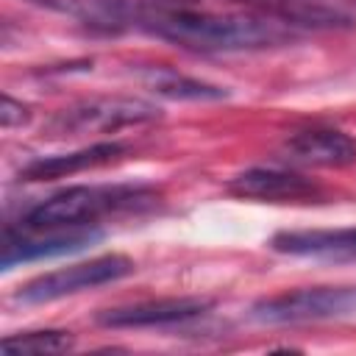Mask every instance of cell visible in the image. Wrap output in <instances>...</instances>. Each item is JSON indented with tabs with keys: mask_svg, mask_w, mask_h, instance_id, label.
Wrapping results in <instances>:
<instances>
[{
	"mask_svg": "<svg viewBox=\"0 0 356 356\" xmlns=\"http://www.w3.org/2000/svg\"><path fill=\"white\" fill-rule=\"evenodd\" d=\"M139 31L200 53L264 50L295 42L300 33L253 11L203 6L200 0H142Z\"/></svg>",
	"mask_w": 356,
	"mask_h": 356,
	"instance_id": "6da1fadb",
	"label": "cell"
},
{
	"mask_svg": "<svg viewBox=\"0 0 356 356\" xmlns=\"http://www.w3.org/2000/svg\"><path fill=\"white\" fill-rule=\"evenodd\" d=\"M159 117V108L139 97H95L61 108L47 122V136H83V134H114L128 125H142Z\"/></svg>",
	"mask_w": 356,
	"mask_h": 356,
	"instance_id": "277c9868",
	"label": "cell"
},
{
	"mask_svg": "<svg viewBox=\"0 0 356 356\" xmlns=\"http://www.w3.org/2000/svg\"><path fill=\"white\" fill-rule=\"evenodd\" d=\"M214 303L209 298H161V300H142L131 306L106 309L97 314V323L106 328H153V325H172L186 323L206 314Z\"/></svg>",
	"mask_w": 356,
	"mask_h": 356,
	"instance_id": "ba28073f",
	"label": "cell"
},
{
	"mask_svg": "<svg viewBox=\"0 0 356 356\" xmlns=\"http://www.w3.org/2000/svg\"><path fill=\"white\" fill-rule=\"evenodd\" d=\"M153 200H156V195L142 186H70L42 203H36L25 214L22 228L28 234L83 228L111 211L136 209V206H145Z\"/></svg>",
	"mask_w": 356,
	"mask_h": 356,
	"instance_id": "7a4b0ae2",
	"label": "cell"
},
{
	"mask_svg": "<svg viewBox=\"0 0 356 356\" xmlns=\"http://www.w3.org/2000/svg\"><path fill=\"white\" fill-rule=\"evenodd\" d=\"M228 192L259 203H309L323 195L314 181L281 167H250L228 181Z\"/></svg>",
	"mask_w": 356,
	"mask_h": 356,
	"instance_id": "52a82bcc",
	"label": "cell"
},
{
	"mask_svg": "<svg viewBox=\"0 0 356 356\" xmlns=\"http://www.w3.org/2000/svg\"><path fill=\"white\" fill-rule=\"evenodd\" d=\"M292 159L312 167H348L356 161V139L337 128H306L286 139Z\"/></svg>",
	"mask_w": 356,
	"mask_h": 356,
	"instance_id": "7c38bea8",
	"label": "cell"
},
{
	"mask_svg": "<svg viewBox=\"0 0 356 356\" xmlns=\"http://www.w3.org/2000/svg\"><path fill=\"white\" fill-rule=\"evenodd\" d=\"M261 17H270L298 33L309 31H350L353 14L331 0H220Z\"/></svg>",
	"mask_w": 356,
	"mask_h": 356,
	"instance_id": "8992f818",
	"label": "cell"
},
{
	"mask_svg": "<svg viewBox=\"0 0 356 356\" xmlns=\"http://www.w3.org/2000/svg\"><path fill=\"white\" fill-rule=\"evenodd\" d=\"M120 156H125V145L120 142H97L72 153H61V156H44V159H33L31 164L22 167L19 178L25 181H53V178H64V175H75L100 164H111Z\"/></svg>",
	"mask_w": 356,
	"mask_h": 356,
	"instance_id": "4fadbf2b",
	"label": "cell"
},
{
	"mask_svg": "<svg viewBox=\"0 0 356 356\" xmlns=\"http://www.w3.org/2000/svg\"><path fill=\"white\" fill-rule=\"evenodd\" d=\"M3 353L8 356H42V353H61L72 348V337L67 331H25L11 334L3 339Z\"/></svg>",
	"mask_w": 356,
	"mask_h": 356,
	"instance_id": "9a60e30c",
	"label": "cell"
},
{
	"mask_svg": "<svg viewBox=\"0 0 356 356\" xmlns=\"http://www.w3.org/2000/svg\"><path fill=\"white\" fill-rule=\"evenodd\" d=\"M100 239V231H44V236H17L11 228L6 231V242H3V270L19 264V261H33V259H47V256H61V253H72L81 250L92 242Z\"/></svg>",
	"mask_w": 356,
	"mask_h": 356,
	"instance_id": "8fae6325",
	"label": "cell"
},
{
	"mask_svg": "<svg viewBox=\"0 0 356 356\" xmlns=\"http://www.w3.org/2000/svg\"><path fill=\"white\" fill-rule=\"evenodd\" d=\"M253 320L267 325H298L339 320L356 314V286H300L261 298L250 309Z\"/></svg>",
	"mask_w": 356,
	"mask_h": 356,
	"instance_id": "3957f363",
	"label": "cell"
},
{
	"mask_svg": "<svg viewBox=\"0 0 356 356\" xmlns=\"http://www.w3.org/2000/svg\"><path fill=\"white\" fill-rule=\"evenodd\" d=\"M136 270V264L128 256L120 253H108V256H97L81 264H70L53 273H44L33 281H28L25 286H19V292L14 295L19 303H50L83 289H95L103 284H114L125 275H131Z\"/></svg>",
	"mask_w": 356,
	"mask_h": 356,
	"instance_id": "5b68a950",
	"label": "cell"
},
{
	"mask_svg": "<svg viewBox=\"0 0 356 356\" xmlns=\"http://www.w3.org/2000/svg\"><path fill=\"white\" fill-rule=\"evenodd\" d=\"M142 78L156 95L170 97V100H220V97L228 95L220 86H211L206 81L181 75V72H175L170 67H147Z\"/></svg>",
	"mask_w": 356,
	"mask_h": 356,
	"instance_id": "5bb4252c",
	"label": "cell"
},
{
	"mask_svg": "<svg viewBox=\"0 0 356 356\" xmlns=\"http://www.w3.org/2000/svg\"><path fill=\"white\" fill-rule=\"evenodd\" d=\"M353 3H356V0H353Z\"/></svg>",
	"mask_w": 356,
	"mask_h": 356,
	"instance_id": "e0dca14e",
	"label": "cell"
},
{
	"mask_svg": "<svg viewBox=\"0 0 356 356\" xmlns=\"http://www.w3.org/2000/svg\"><path fill=\"white\" fill-rule=\"evenodd\" d=\"M273 250L303 259L356 261V228H312V231H278L270 239Z\"/></svg>",
	"mask_w": 356,
	"mask_h": 356,
	"instance_id": "9c48e42d",
	"label": "cell"
},
{
	"mask_svg": "<svg viewBox=\"0 0 356 356\" xmlns=\"http://www.w3.org/2000/svg\"><path fill=\"white\" fill-rule=\"evenodd\" d=\"M28 3L67 14L95 31L136 28L142 11V0H28Z\"/></svg>",
	"mask_w": 356,
	"mask_h": 356,
	"instance_id": "30bf717a",
	"label": "cell"
},
{
	"mask_svg": "<svg viewBox=\"0 0 356 356\" xmlns=\"http://www.w3.org/2000/svg\"><path fill=\"white\" fill-rule=\"evenodd\" d=\"M31 114H28V108L22 106V103H17L14 97H3V106H0V122H3V128H14V125H22L25 120H28Z\"/></svg>",
	"mask_w": 356,
	"mask_h": 356,
	"instance_id": "2e32d148",
	"label": "cell"
}]
</instances>
